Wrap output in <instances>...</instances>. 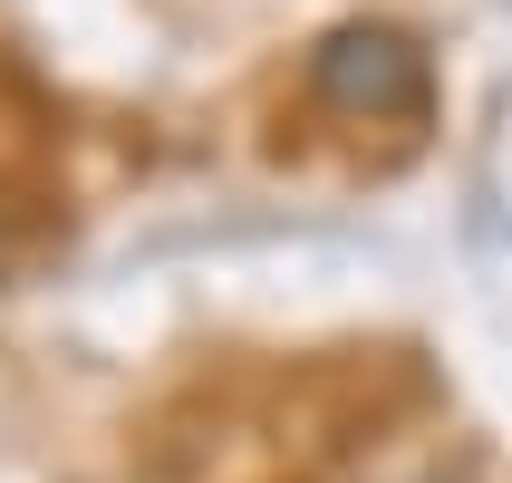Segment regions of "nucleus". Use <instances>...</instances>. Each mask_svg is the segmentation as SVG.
<instances>
[{"label":"nucleus","instance_id":"obj_1","mask_svg":"<svg viewBox=\"0 0 512 483\" xmlns=\"http://www.w3.org/2000/svg\"><path fill=\"white\" fill-rule=\"evenodd\" d=\"M310 87L339 116L387 126V116H416V107H426L435 68H426V49H416L397 20H348V29H329V39L310 49Z\"/></svg>","mask_w":512,"mask_h":483}]
</instances>
